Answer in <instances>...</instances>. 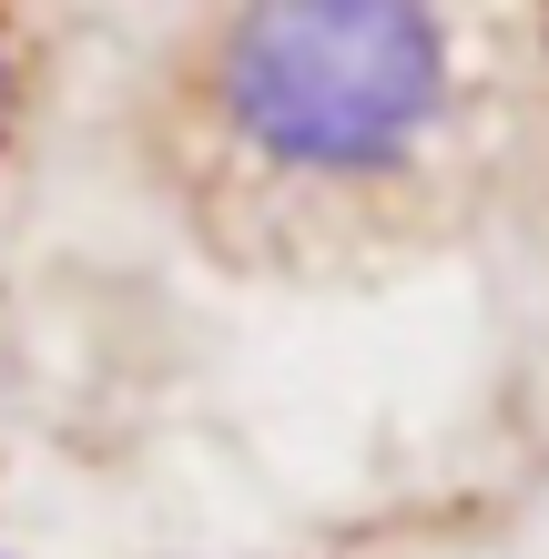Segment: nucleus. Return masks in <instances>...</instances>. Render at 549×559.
I'll return each mask as SVG.
<instances>
[{"mask_svg": "<svg viewBox=\"0 0 549 559\" xmlns=\"http://www.w3.org/2000/svg\"><path fill=\"white\" fill-rule=\"evenodd\" d=\"M214 103L275 174H397L447 112V31L428 0H244Z\"/></svg>", "mask_w": 549, "mask_h": 559, "instance_id": "f257e3e1", "label": "nucleus"}]
</instances>
